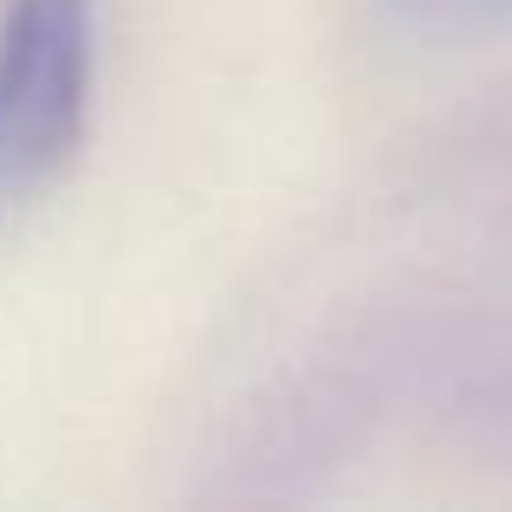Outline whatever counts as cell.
Returning <instances> with one entry per match:
<instances>
[{"mask_svg": "<svg viewBox=\"0 0 512 512\" xmlns=\"http://www.w3.org/2000/svg\"><path fill=\"white\" fill-rule=\"evenodd\" d=\"M98 91V0H0V201L78 163Z\"/></svg>", "mask_w": 512, "mask_h": 512, "instance_id": "cell-1", "label": "cell"}, {"mask_svg": "<svg viewBox=\"0 0 512 512\" xmlns=\"http://www.w3.org/2000/svg\"><path fill=\"white\" fill-rule=\"evenodd\" d=\"M370 26L396 46H487L512 39V0H370Z\"/></svg>", "mask_w": 512, "mask_h": 512, "instance_id": "cell-2", "label": "cell"}]
</instances>
